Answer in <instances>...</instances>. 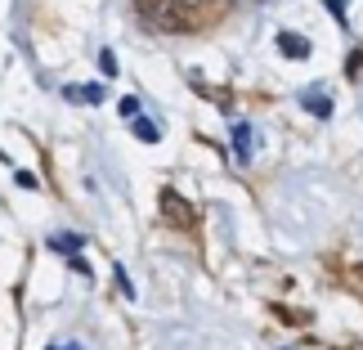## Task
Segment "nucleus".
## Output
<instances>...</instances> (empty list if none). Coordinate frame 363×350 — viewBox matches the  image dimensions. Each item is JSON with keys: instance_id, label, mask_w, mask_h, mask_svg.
Instances as JSON below:
<instances>
[{"instance_id": "1", "label": "nucleus", "mask_w": 363, "mask_h": 350, "mask_svg": "<svg viewBox=\"0 0 363 350\" xmlns=\"http://www.w3.org/2000/svg\"><path fill=\"white\" fill-rule=\"evenodd\" d=\"M229 0H135V13L157 32H193L225 13Z\"/></svg>"}, {"instance_id": "9", "label": "nucleus", "mask_w": 363, "mask_h": 350, "mask_svg": "<svg viewBox=\"0 0 363 350\" xmlns=\"http://www.w3.org/2000/svg\"><path fill=\"white\" fill-rule=\"evenodd\" d=\"M99 67H104V77H117V54L104 50V54H99Z\"/></svg>"}, {"instance_id": "12", "label": "nucleus", "mask_w": 363, "mask_h": 350, "mask_svg": "<svg viewBox=\"0 0 363 350\" xmlns=\"http://www.w3.org/2000/svg\"><path fill=\"white\" fill-rule=\"evenodd\" d=\"M121 117H139V99H121Z\"/></svg>"}, {"instance_id": "3", "label": "nucleus", "mask_w": 363, "mask_h": 350, "mask_svg": "<svg viewBox=\"0 0 363 350\" xmlns=\"http://www.w3.org/2000/svg\"><path fill=\"white\" fill-rule=\"evenodd\" d=\"M301 104L310 108L314 117H332V99H328V94L318 90V86H310V90H305V94H301Z\"/></svg>"}, {"instance_id": "10", "label": "nucleus", "mask_w": 363, "mask_h": 350, "mask_svg": "<svg viewBox=\"0 0 363 350\" xmlns=\"http://www.w3.org/2000/svg\"><path fill=\"white\" fill-rule=\"evenodd\" d=\"M323 9H332V18L345 23V0H323Z\"/></svg>"}, {"instance_id": "5", "label": "nucleus", "mask_w": 363, "mask_h": 350, "mask_svg": "<svg viewBox=\"0 0 363 350\" xmlns=\"http://www.w3.org/2000/svg\"><path fill=\"white\" fill-rule=\"evenodd\" d=\"M233 148H238V162H251V126L247 121L233 126Z\"/></svg>"}, {"instance_id": "4", "label": "nucleus", "mask_w": 363, "mask_h": 350, "mask_svg": "<svg viewBox=\"0 0 363 350\" xmlns=\"http://www.w3.org/2000/svg\"><path fill=\"white\" fill-rule=\"evenodd\" d=\"M162 212H166V220H175V225H189V207H179V193L175 189L162 193Z\"/></svg>"}, {"instance_id": "13", "label": "nucleus", "mask_w": 363, "mask_h": 350, "mask_svg": "<svg viewBox=\"0 0 363 350\" xmlns=\"http://www.w3.org/2000/svg\"><path fill=\"white\" fill-rule=\"evenodd\" d=\"M50 350H54V346H50Z\"/></svg>"}, {"instance_id": "11", "label": "nucleus", "mask_w": 363, "mask_h": 350, "mask_svg": "<svg viewBox=\"0 0 363 350\" xmlns=\"http://www.w3.org/2000/svg\"><path fill=\"white\" fill-rule=\"evenodd\" d=\"M13 180H18V189H36V185H40V180H36L32 171H18V175H13Z\"/></svg>"}, {"instance_id": "2", "label": "nucleus", "mask_w": 363, "mask_h": 350, "mask_svg": "<svg viewBox=\"0 0 363 350\" xmlns=\"http://www.w3.org/2000/svg\"><path fill=\"white\" fill-rule=\"evenodd\" d=\"M278 50H283L287 59H310V40L301 32H278Z\"/></svg>"}, {"instance_id": "8", "label": "nucleus", "mask_w": 363, "mask_h": 350, "mask_svg": "<svg viewBox=\"0 0 363 350\" xmlns=\"http://www.w3.org/2000/svg\"><path fill=\"white\" fill-rule=\"evenodd\" d=\"M81 243H86L81 234H59V238H50V247H59V251H81Z\"/></svg>"}, {"instance_id": "7", "label": "nucleus", "mask_w": 363, "mask_h": 350, "mask_svg": "<svg viewBox=\"0 0 363 350\" xmlns=\"http://www.w3.org/2000/svg\"><path fill=\"white\" fill-rule=\"evenodd\" d=\"M135 126H130V131H135V139H144V144H157V139H162V131H157V126H152L148 117H130Z\"/></svg>"}, {"instance_id": "6", "label": "nucleus", "mask_w": 363, "mask_h": 350, "mask_svg": "<svg viewBox=\"0 0 363 350\" xmlns=\"http://www.w3.org/2000/svg\"><path fill=\"white\" fill-rule=\"evenodd\" d=\"M67 99H77V104H104V86H67Z\"/></svg>"}]
</instances>
